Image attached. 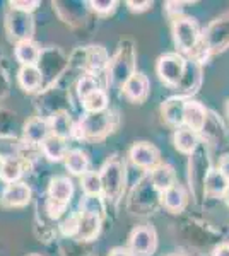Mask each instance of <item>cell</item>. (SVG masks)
I'll return each instance as SVG.
<instances>
[{"instance_id":"1","label":"cell","mask_w":229,"mask_h":256,"mask_svg":"<svg viewBox=\"0 0 229 256\" xmlns=\"http://www.w3.org/2000/svg\"><path fill=\"white\" fill-rule=\"evenodd\" d=\"M118 118L116 113L108 108L99 113H84L76 122L74 128V138L86 140V142H98L106 138L115 130Z\"/></svg>"},{"instance_id":"2","label":"cell","mask_w":229,"mask_h":256,"mask_svg":"<svg viewBox=\"0 0 229 256\" xmlns=\"http://www.w3.org/2000/svg\"><path fill=\"white\" fill-rule=\"evenodd\" d=\"M135 62H137V53H135L134 43H132L130 40L120 41L115 55L110 58L108 82L111 80V84L118 86V88L122 89V86L130 79V76H134L137 72Z\"/></svg>"},{"instance_id":"3","label":"cell","mask_w":229,"mask_h":256,"mask_svg":"<svg viewBox=\"0 0 229 256\" xmlns=\"http://www.w3.org/2000/svg\"><path fill=\"white\" fill-rule=\"evenodd\" d=\"M99 178H101L105 202L118 204L125 192V164L118 159V156L105 160L99 169Z\"/></svg>"},{"instance_id":"4","label":"cell","mask_w":229,"mask_h":256,"mask_svg":"<svg viewBox=\"0 0 229 256\" xmlns=\"http://www.w3.org/2000/svg\"><path fill=\"white\" fill-rule=\"evenodd\" d=\"M171 32L174 44L178 48V53L183 56H188L202 40L200 28H198L197 20L190 18V16H180V18L173 19Z\"/></svg>"},{"instance_id":"5","label":"cell","mask_w":229,"mask_h":256,"mask_svg":"<svg viewBox=\"0 0 229 256\" xmlns=\"http://www.w3.org/2000/svg\"><path fill=\"white\" fill-rule=\"evenodd\" d=\"M74 196V183L69 176H55L50 180L47 212L52 218H58L69 207Z\"/></svg>"},{"instance_id":"6","label":"cell","mask_w":229,"mask_h":256,"mask_svg":"<svg viewBox=\"0 0 229 256\" xmlns=\"http://www.w3.org/2000/svg\"><path fill=\"white\" fill-rule=\"evenodd\" d=\"M186 56L180 55V53H164L157 58L156 64V72L159 76L161 82L164 86H168L169 89H176L180 86V82L185 76L186 70Z\"/></svg>"},{"instance_id":"7","label":"cell","mask_w":229,"mask_h":256,"mask_svg":"<svg viewBox=\"0 0 229 256\" xmlns=\"http://www.w3.org/2000/svg\"><path fill=\"white\" fill-rule=\"evenodd\" d=\"M4 20H6V31L12 41L21 43V41L33 40V36H35V18H33V14L9 7Z\"/></svg>"},{"instance_id":"8","label":"cell","mask_w":229,"mask_h":256,"mask_svg":"<svg viewBox=\"0 0 229 256\" xmlns=\"http://www.w3.org/2000/svg\"><path fill=\"white\" fill-rule=\"evenodd\" d=\"M128 251L132 256H152L157 248L156 229L149 224L137 226L128 236Z\"/></svg>"},{"instance_id":"9","label":"cell","mask_w":229,"mask_h":256,"mask_svg":"<svg viewBox=\"0 0 229 256\" xmlns=\"http://www.w3.org/2000/svg\"><path fill=\"white\" fill-rule=\"evenodd\" d=\"M202 41L210 53L224 52L229 46V10L207 26L202 32Z\"/></svg>"},{"instance_id":"10","label":"cell","mask_w":229,"mask_h":256,"mask_svg":"<svg viewBox=\"0 0 229 256\" xmlns=\"http://www.w3.org/2000/svg\"><path fill=\"white\" fill-rule=\"evenodd\" d=\"M128 159L135 168L151 171L161 164V152L151 142H135L128 150Z\"/></svg>"},{"instance_id":"11","label":"cell","mask_w":229,"mask_h":256,"mask_svg":"<svg viewBox=\"0 0 229 256\" xmlns=\"http://www.w3.org/2000/svg\"><path fill=\"white\" fill-rule=\"evenodd\" d=\"M33 192L28 183L19 181V183L6 184L2 195H0V207L4 208H21L26 207L31 202Z\"/></svg>"},{"instance_id":"12","label":"cell","mask_w":229,"mask_h":256,"mask_svg":"<svg viewBox=\"0 0 229 256\" xmlns=\"http://www.w3.org/2000/svg\"><path fill=\"white\" fill-rule=\"evenodd\" d=\"M210 111L202 104L200 101L195 99H186L185 110H183V126L190 128V130L200 134L202 128L205 126L207 118H209Z\"/></svg>"},{"instance_id":"13","label":"cell","mask_w":229,"mask_h":256,"mask_svg":"<svg viewBox=\"0 0 229 256\" xmlns=\"http://www.w3.org/2000/svg\"><path fill=\"white\" fill-rule=\"evenodd\" d=\"M149 89H151V82H149L147 76L142 72H135L122 86V96L137 104V102H144L147 99Z\"/></svg>"},{"instance_id":"14","label":"cell","mask_w":229,"mask_h":256,"mask_svg":"<svg viewBox=\"0 0 229 256\" xmlns=\"http://www.w3.org/2000/svg\"><path fill=\"white\" fill-rule=\"evenodd\" d=\"M48 120L43 116L29 118L23 126V140L26 146H41L50 137Z\"/></svg>"},{"instance_id":"15","label":"cell","mask_w":229,"mask_h":256,"mask_svg":"<svg viewBox=\"0 0 229 256\" xmlns=\"http://www.w3.org/2000/svg\"><path fill=\"white\" fill-rule=\"evenodd\" d=\"M147 174H149V180H151L152 186L156 188V192L159 193V195L178 183L176 171H174V168L168 162L157 164V166L154 169H151Z\"/></svg>"},{"instance_id":"16","label":"cell","mask_w":229,"mask_h":256,"mask_svg":"<svg viewBox=\"0 0 229 256\" xmlns=\"http://www.w3.org/2000/svg\"><path fill=\"white\" fill-rule=\"evenodd\" d=\"M48 120V126H50V134L55 135L60 138H74V128H76V122L70 116V113L67 110L64 111H55L52 113Z\"/></svg>"},{"instance_id":"17","label":"cell","mask_w":229,"mask_h":256,"mask_svg":"<svg viewBox=\"0 0 229 256\" xmlns=\"http://www.w3.org/2000/svg\"><path fill=\"white\" fill-rule=\"evenodd\" d=\"M173 144L178 152L191 158L197 152V148L200 147V134H197V132L190 130L186 126H180L173 134Z\"/></svg>"},{"instance_id":"18","label":"cell","mask_w":229,"mask_h":256,"mask_svg":"<svg viewBox=\"0 0 229 256\" xmlns=\"http://www.w3.org/2000/svg\"><path fill=\"white\" fill-rule=\"evenodd\" d=\"M185 101H186L185 98L174 96V98H169V99H166V101H162V104H161L162 120H164L169 126H174V130L183 126V110H185Z\"/></svg>"},{"instance_id":"19","label":"cell","mask_w":229,"mask_h":256,"mask_svg":"<svg viewBox=\"0 0 229 256\" xmlns=\"http://www.w3.org/2000/svg\"><path fill=\"white\" fill-rule=\"evenodd\" d=\"M161 205L164 207L168 212L178 214L186 207V202H188V193H186L185 186H181L180 183H176L174 186L169 190H166L164 193H161L159 198Z\"/></svg>"},{"instance_id":"20","label":"cell","mask_w":229,"mask_h":256,"mask_svg":"<svg viewBox=\"0 0 229 256\" xmlns=\"http://www.w3.org/2000/svg\"><path fill=\"white\" fill-rule=\"evenodd\" d=\"M202 84V65L200 64H195V62L188 60L186 64V70H185V76L174 90H180V94L183 96H190V94H195L198 90Z\"/></svg>"},{"instance_id":"21","label":"cell","mask_w":229,"mask_h":256,"mask_svg":"<svg viewBox=\"0 0 229 256\" xmlns=\"http://www.w3.org/2000/svg\"><path fill=\"white\" fill-rule=\"evenodd\" d=\"M18 82L26 92H40L43 89V76L38 65H21L18 70Z\"/></svg>"},{"instance_id":"22","label":"cell","mask_w":229,"mask_h":256,"mask_svg":"<svg viewBox=\"0 0 229 256\" xmlns=\"http://www.w3.org/2000/svg\"><path fill=\"white\" fill-rule=\"evenodd\" d=\"M77 214H79V229L76 238L79 241H93L101 232L103 218L84 212H77Z\"/></svg>"},{"instance_id":"23","label":"cell","mask_w":229,"mask_h":256,"mask_svg":"<svg viewBox=\"0 0 229 256\" xmlns=\"http://www.w3.org/2000/svg\"><path fill=\"white\" fill-rule=\"evenodd\" d=\"M229 186V181L227 178L219 171L217 168H210L205 174V180H203L202 190H203V195L207 196H222L226 193V190Z\"/></svg>"},{"instance_id":"24","label":"cell","mask_w":229,"mask_h":256,"mask_svg":"<svg viewBox=\"0 0 229 256\" xmlns=\"http://www.w3.org/2000/svg\"><path fill=\"white\" fill-rule=\"evenodd\" d=\"M40 148H41V154H43L50 162H62L69 152V140L55 137V135H50V137L40 146Z\"/></svg>"},{"instance_id":"25","label":"cell","mask_w":229,"mask_h":256,"mask_svg":"<svg viewBox=\"0 0 229 256\" xmlns=\"http://www.w3.org/2000/svg\"><path fill=\"white\" fill-rule=\"evenodd\" d=\"M14 56L21 65H38L41 56V48L35 40L21 41L14 46Z\"/></svg>"},{"instance_id":"26","label":"cell","mask_w":229,"mask_h":256,"mask_svg":"<svg viewBox=\"0 0 229 256\" xmlns=\"http://www.w3.org/2000/svg\"><path fill=\"white\" fill-rule=\"evenodd\" d=\"M64 164L72 176L81 178L89 171V158H87V154L82 148H69L67 156L64 159Z\"/></svg>"},{"instance_id":"27","label":"cell","mask_w":229,"mask_h":256,"mask_svg":"<svg viewBox=\"0 0 229 256\" xmlns=\"http://www.w3.org/2000/svg\"><path fill=\"white\" fill-rule=\"evenodd\" d=\"M24 174V160L19 158H9L4 159L2 172H0V180L6 184L19 183L21 178Z\"/></svg>"},{"instance_id":"28","label":"cell","mask_w":229,"mask_h":256,"mask_svg":"<svg viewBox=\"0 0 229 256\" xmlns=\"http://www.w3.org/2000/svg\"><path fill=\"white\" fill-rule=\"evenodd\" d=\"M110 106V96L105 89H98L91 92L89 96L82 99V110L84 113H99V111H106Z\"/></svg>"},{"instance_id":"29","label":"cell","mask_w":229,"mask_h":256,"mask_svg":"<svg viewBox=\"0 0 229 256\" xmlns=\"http://www.w3.org/2000/svg\"><path fill=\"white\" fill-rule=\"evenodd\" d=\"M79 212L91 214L105 218L106 216V202L101 195H84L79 204Z\"/></svg>"},{"instance_id":"30","label":"cell","mask_w":229,"mask_h":256,"mask_svg":"<svg viewBox=\"0 0 229 256\" xmlns=\"http://www.w3.org/2000/svg\"><path fill=\"white\" fill-rule=\"evenodd\" d=\"M81 188L84 195H101L103 196V184L99 171H87L86 174L81 176Z\"/></svg>"},{"instance_id":"31","label":"cell","mask_w":229,"mask_h":256,"mask_svg":"<svg viewBox=\"0 0 229 256\" xmlns=\"http://www.w3.org/2000/svg\"><path fill=\"white\" fill-rule=\"evenodd\" d=\"M101 89V86H99V79H96L94 76H89V74H84V76L79 77L77 84H76V90H77V96L79 99H84L89 96L91 92H94V90Z\"/></svg>"},{"instance_id":"32","label":"cell","mask_w":229,"mask_h":256,"mask_svg":"<svg viewBox=\"0 0 229 256\" xmlns=\"http://www.w3.org/2000/svg\"><path fill=\"white\" fill-rule=\"evenodd\" d=\"M87 6L98 16H110L111 12H115L118 2H115V0H91V2H87Z\"/></svg>"},{"instance_id":"33","label":"cell","mask_w":229,"mask_h":256,"mask_svg":"<svg viewBox=\"0 0 229 256\" xmlns=\"http://www.w3.org/2000/svg\"><path fill=\"white\" fill-rule=\"evenodd\" d=\"M77 229H79V214H72L65 218L60 224V232L64 234L65 238H76L77 236Z\"/></svg>"},{"instance_id":"34","label":"cell","mask_w":229,"mask_h":256,"mask_svg":"<svg viewBox=\"0 0 229 256\" xmlns=\"http://www.w3.org/2000/svg\"><path fill=\"white\" fill-rule=\"evenodd\" d=\"M9 6H11V9L33 14V12L40 7V2L38 0H29V2H26V0H14V2H9Z\"/></svg>"},{"instance_id":"35","label":"cell","mask_w":229,"mask_h":256,"mask_svg":"<svg viewBox=\"0 0 229 256\" xmlns=\"http://www.w3.org/2000/svg\"><path fill=\"white\" fill-rule=\"evenodd\" d=\"M186 2H166L164 4V9L166 12H168V16H171V20L180 18V16H183V6H185Z\"/></svg>"},{"instance_id":"36","label":"cell","mask_w":229,"mask_h":256,"mask_svg":"<svg viewBox=\"0 0 229 256\" xmlns=\"http://www.w3.org/2000/svg\"><path fill=\"white\" fill-rule=\"evenodd\" d=\"M152 6H154V4H152V2H149V0H145V2H135V0H128V2H127V7H128V9H130L132 12H137V14L149 10Z\"/></svg>"},{"instance_id":"37","label":"cell","mask_w":229,"mask_h":256,"mask_svg":"<svg viewBox=\"0 0 229 256\" xmlns=\"http://www.w3.org/2000/svg\"><path fill=\"white\" fill-rule=\"evenodd\" d=\"M217 169L227 178V181H229V152H227V154H224L222 158L219 159V168Z\"/></svg>"},{"instance_id":"38","label":"cell","mask_w":229,"mask_h":256,"mask_svg":"<svg viewBox=\"0 0 229 256\" xmlns=\"http://www.w3.org/2000/svg\"><path fill=\"white\" fill-rule=\"evenodd\" d=\"M212 256H229V242H219L212 250Z\"/></svg>"},{"instance_id":"39","label":"cell","mask_w":229,"mask_h":256,"mask_svg":"<svg viewBox=\"0 0 229 256\" xmlns=\"http://www.w3.org/2000/svg\"><path fill=\"white\" fill-rule=\"evenodd\" d=\"M108 256H132V253L128 251L127 246H116L110 251V254Z\"/></svg>"},{"instance_id":"40","label":"cell","mask_w":229,"mask_h":256,"mask_svg":"<svg viewBox=\"0 0 229 256\" xmlns=\"http://www.w3.org/2000/svg\"><path fill=\"white\" fill-rule=\"evenodd\" d=\"M222 198H224V202H226V205L229 207V186H227V190H226V193L222 195Z\"/></svg>"},{"instance_id":"41","label":"cell","mask_w":229,"mask_h":256,"mask_svg":"<svg viewBox=\"0 0 229 256\" xmlns=\"http://www.w3.org/2000/svg\"><path fill=\"white\" fill-rule=\"evenodd\" d=\"M168 256H186V254H183V253H173V254H168Z\"/></svg>"},{"instance_id":"42","label":"cell","mask_w":229,"mask_h":256,"mask_svg":"<svg viewBox=\"0 0 229 256\" xmlns=\"http://www.w3.org/2000/svg\"><path fill=\"white\" fill-rule=\"evenodd\" d=\"M2 166H4V159L0 158V172H2Z\"/></svg>"},{"instance_id":"43","label":"cell","mask_w":229,"mask_h":256,"mask_svg":"<svg viewBox=\"0 0 229 256\" xmlns=\"http://www.w3.org/2000/svg\"><path fill=\"white\" fill-rule=\"evenodd\" d=\"M226 111H227V116H229V101H227V104H226Z\"/></svg>"},{"instance_id":"44","label":"cell","mask_w":229,"mask_h":256,"mask_svg":"<svg viewBox=\"0 0 229 256\" xmlns=\"http://www.w3.org/2000/svg\"><path fill=\"white\" fill-rule=\"evenodd\" d=\"M28 256H43V254H38V253H33V254H28Z\"/></svg>"}]
</instances>
